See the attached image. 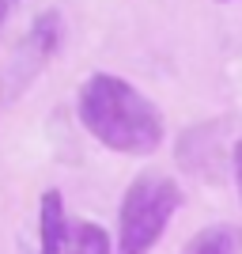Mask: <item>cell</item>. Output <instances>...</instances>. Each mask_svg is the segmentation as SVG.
<instances>
[{
	"mask_svg": "<svg viewBox=\"0 0 242 254\" xmlns=\"http://www.w3.org/2000/svg\"><path fill=\"white\" fill-rule=\"evenodd\" d=\"M76 118L91 137L121 156H151L163 144V114L114 72H91L76 99Z\"/></svg>",
	"mask_w": 242,
	"mask_h": 254,
	"instance_id": "1",
	"label": "cell"
},
{
	"mask_svg": "<svg viewBox=\"0 0 242 254\" xmlns=\"http://www.w3.org/2000/svg\"><path fill=\"white\" fill-rule=\"evenodd\" d=\"M182 209V186L163 171H144L125 186L117 209V254H151Z\"/></svg>",
	"mask_w": 242,
	"mask_h": 254,
	"instance_id": "2",
	"label": "cell"
},
{
	"mask_svg": "<svg viewBox=\"0 0 242 254\" xmlns=\"http://www.w3.org/2000/svg\"><path fill=\"white\" fill-rule=\"evenodd\" d=\"M57 46H61V15H57V11H42V15L27 27V34L19 38L11 61L4 64L0 99H4V103H15V99L38 80V72L49 64V57L57 53Z\"/></svg>",
	"mask_w": 242,
	"mask_h": 254,
	"instance_id": "3",
	"label": "cell"
},
{
	"mask_svg": "<svg viewBox=\"0 0 242 254\" xmlns=\"http://www.w3.org/2000/svg\"><path fill=\"white\" fill-rule=\"evenodd\" d=\"M68 247V220H64L61 190H46L38 201V247L34 254H64Z\"/></svg>",
	"mask_w": 242,
	"mask_h": 254,
	"instance_id": "4",
	"label": "cell"
},
{
	"mask_svg": "<svg viewBox=\"0 0 242 254\" xmlns=\"http://www.w3.org/2000/svg\"><path fill=\"white\" fill-rule=\"evenodd\" d=\"M182 254H242V228H235V224H208L182 247Z\"/></svg>",
	"mask_w": 242,
	"mask_h": 254,
	"instance_id": "5",
	"label": "cell"
},
{
	"mask_svg": "<svg viewBox=\"0 0 242 254\" xmlns=\"http://www.w3.org/2000/svg\"><path fill=\"white\" fill-rule=\"evenodd\" d=\"M64 254H110V235L95 220H76V224H68Z\"/></svg>",
	"mask_w": 242,
	"mask_h": 254,
	"instance_id": "6",
	"label": "cell"
},
{
	"mask_svg": "<svg viewBox=\"0 0 242 254\" xmlns=\"http://www.w3.org/2000/svg\"><path fill=\"white\" fill-rule=\"evenodd\" d=\"M235 186H239V197H242V137L235 144Z\"/></svg>",
	"mask_w": 242,
	"mask_h": 254,
	"instance_id": "7",
	"label": "cell"
},
{
	"mask_svg": "<svg viewBox=\"0 0 242 254\" xmlns=\"http://www.w3.org/2000/svg\"><path fill=\"white\" fill-rule=\"evenodd\" d=\"M15 4H19V0H0V31H4V23H8V15H11Z\"/></svg>",
	"mask_w": 242,
	"mask_h": 254,
	"instance_id": "8",
	"label": "cell"
},
{
	"mask_svg": "<svg viewBox=\"0 0 242 254\" xmlns=\"http://www.w3.org/2000/svg\"><path fill=\"white\" fill-rule=\"evenodd\" d=\"M220 4H223V0H220Z\"/></svg>",
	"mask_w": 242,
	"mask_h": 254,
	"instance_id": "9",
	"label": "cell"
}]
</instances>
